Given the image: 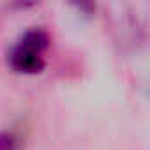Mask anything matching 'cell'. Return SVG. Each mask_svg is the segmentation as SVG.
Returning a JSON list of instances; mask_svg holds the SVG:
<instances>
[{
  "instance_id": "cell-3",
  "label": "cell",
  "mask_w": 150,
  "mask_h": 150,
  "mask_svg": "<svg viewBox=\"0 0 150 150\" xmlns=\"http://www.w3.org/2000/svg\"><path fill=\"white\" fill-rule=\"evenodd\" d=\"M67 2L83 14H92L94 13V0H67Z\"/></svg>"
},
{
  "instance_id": "cell-1",
  "label": "cell",
  "mask_w": 150,
  "mask_h": 150,
  "mask_svg": "<svg viewBox=\"0 0 150 150\" xmlns=\"http://www.w3.org/2000/svg\"><path fill=\"white\" fill-rule=\"evenodd\" d=\"M51 46V37L46 28L32 27L18 35L7 50V65L16 74H37L46 65V53Z\"/></svg>"
},
{
  "instance_id": "cell-2",
  "label": "cell",
  "mask_w": 150,
  "mask_h": 150,
  "mask_svg": "<svg viewBox=\"0 0 150 150\" xmlns=\"http://www.w3.org/2000/svg\"><path fill=\"white\" fill-rule=\"evenodd\" d=\"M0 150H20V138L14 132H0Z\"/></svg>"
}]
</instances>
